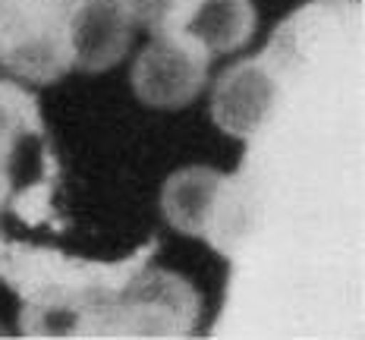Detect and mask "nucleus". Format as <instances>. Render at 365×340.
Instances as JSON below:
<instances>
[{
	"label": "nucleus",
	"mask_w": 365,
	"mask_h": 340,
	"mask_svg": "<svg viewBox=\"0 0 365 340\" xmlns=\"http://www.w3.org/2000/svg\"><path fill=\"white\" fill-rule=\"evenodd\" d=\"M155 243L123 262H91L57 249L6 239L0 281L19 297V331L26 337H108L123 284L148 264Z\"/></svg>",
	"instance_id": "f257e3e1"
},
{
	"label": "nucleus",
	"mask_w": 365,
	"mask_h": 340,
	"mask_svg": "<svg viewBox=\"0 0 365 340\" xmlns=\"http://www.w3.org/2000/svg\"><path fill=\"white\" fill-rule=\"evenodd\" d=\"M57 180L60 164L35 95L0 79V249L16 239L6 233L4 217L22 227H41L54 217Z\"/></svg>",
	"instance_id": "f03ea898"
},
{
	"label": "nucleus",
	"mask_w": 365,
	"mask_h": 340,
	"mask_svg": "<svg viewBox=\"0 0 365 340\" xmlns=\"http://www.w3.org/2000/svg\"><path fill=\"white\" fill-rule=\"evenodd\" d=\"M82 0H0V66L51 86L73 70V29Z\"/></svg>",
	"instance_id": "7ed1b4c3"
},
{
	"label": "nucleus",
	"mask_w": 365,
	"mask_h": 340,
	"mask_svg": "<svg viewBox=\"0 0 365 340\" xmlns=\"http://www.w3.org/2000/svg\"><path fill=\"white\" fill-rule=\"evenodd\" d=\"M164 221L186 237H199L211 249L233 255L249 230V195L240 177L211 168H182L161 189Z\"/></svg>",
	"instance_id": "20e7f679"
},
{
	"label": "nucleus",
	"mask_w": 365,
	"mask_h": 340,
	"mask_svg": "<svg viewBox=\"0 0 365 340\" xmlns=\"http://www.w3.org/2000/svg\"><path fill=\"white\" fill-rule=\"evenodd\" d=\"M199 315L202 299L186 277L142 264L120 290L108 337H182Z\"/></svg>",
	"instance_id": "39448f33"
},
{
	"label": "nucleus",
	"mask_w": 365,
	"mask_h": 340,
	"mask_svg": "<svg viewBox=\"0 0 365 340\" xmlns=\"http://www.w3.org/2000/svg\"><path fill=\"white\" fill-rule=\"evenodd\" d=\"M290 63V51L274 38L264 54L227 66L211 86V120L227 135L249 139L271 113L280 92V76Z\"/></svg>",
	"instance_id": "423d86ee"
},
{
	"label": "nucleus",
	"mask_w": 365,
	"mask_h": 340,
	"mask_svg": "<svg viewBox=\"0 0 365 340\" xmlns=\"http://www.w3.org/2000/svg\"><path fill=\"white\" fill-rule=\"evenodd\" d=\"M211 54L199 41L182 35H151V41L133 60V92L142 104L161 110H180L192 104L208 86Z\"/></svg>",
	"instance_id": "0eeeda50"
},
{
	"label": "nucleus",
	"mask_w": 365,
	"mask_h": 340,
	"mask_svg": "<svg viewBox=\"0 0 365 340\" xmlns=\"http://www.w3.org/2000/svg\"><path fill=\"white\" fill-rule=\"evenodd\" d=\"M139 13L135 0H82L73 29V70L104 73L126 57Z\"/></svg>",
	"instance_id": "6e6552de"
},
{
	"label": "nucleus",
	"mask_w": 365,
	"mask_h": 340,
	"mask_svg": "<svg viewBox=\"0 0 365 340\" xmlns=\"http://www.w3.org/2000/svg\"><path fill=\"white\" fill-rule=\"evenodd\" d=\"M258 13L252 0H202L186 38L199 41L211 57L233 54L255 35Z\"/></svg>",
	"instance_id": "1a4fd4ad"
},
{
	"label": "nucleus",
	"mask_w": 365,
	"mask_h": 340,
	"mask_svg": "<svg viewBox=\"0 0 365 340\" xmlns=\"http://www.w3.org/2000/svg\"><path fill=\"white\" fill-rule=\"evenodd\" d=\"M202 0H135V13L139 22L151 35H182L189 32L195 10Z\"/></svg>",
	"instance_id": "9d476101"
}]
</instances>
